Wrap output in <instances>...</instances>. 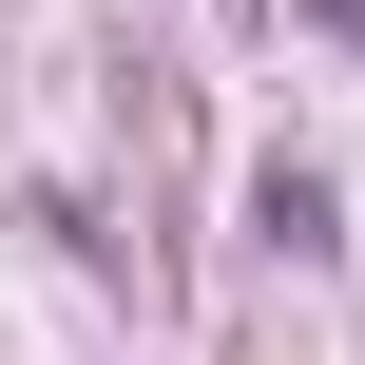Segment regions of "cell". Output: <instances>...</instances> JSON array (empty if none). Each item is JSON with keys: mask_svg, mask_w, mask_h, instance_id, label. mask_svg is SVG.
Returning <instances> with one entry per match:
<instances>
[{"mask_svg": "<svg viewBox=\"0 0 365 365\" xmlns=\"http://www.w3.org/2000/svg\"><path fill=\"white\" fill-rule=\"evenodd\" d=\"M327 19H346V38H365V0H327Z\"/></svg>", "mask_w": 365, "mask_h": 365, "instance_id": "obj_1", "label": "cell"}]
</instances>
